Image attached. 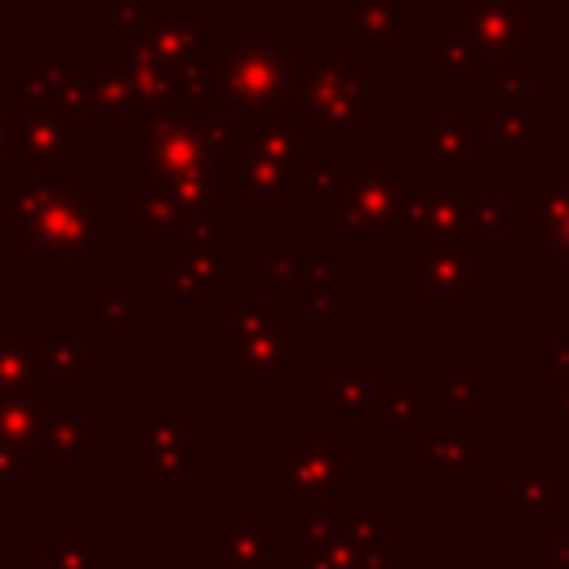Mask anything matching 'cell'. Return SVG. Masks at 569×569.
<instances>
[{
	"instance_id": "1",
	"label": "cell",
	"mask_w": 569,
	"mask_h": 569,
	"mask_svg": "<svg viewBox=\"0 0 569 569\" xmlns=\"http://www.w3.org/2000/svg\"><path fill=\"white\" fill-rule=\"evenodd\" d=\"M4 227L31 253L102 258V200L67 169L9 160Z\"/></svg>"
},
{
	"instance_id": "2",
	"label": "cell",
	"mask_w": 569,
	"mask_h": 569,
	"mask_svg": "<svg viewBox=\"0 0 569 569\" xmlns=\"http://www.w3.org/2000/svg\"><path fill=\"white\" fill-rule=\"evenodd\" d=\"M227 191L244 196L253 213H284L289 196L307 191V142L293 120H222Z\"/></svg>"
},
{
	"instance_id": "3",
	"label": "cell",
	"mask_w": 569,
	"mask_h": 569,
	"mask_svg": "<svg viewBox=\"0 0 569 569\" xmlns=\"http://www.w3.org/2000/svg\"><path fill=\"white\" fill-rule=\"evenodd\" d=\"M307 182H320L329 196V231L333 236H396L405 231L409 209V164L391 160H329L320 173L307 169Z\"/></svg>"
},
{
	"instance_id": "4",
	"label": "cell",
	"mask_w": 569,
	"mask_h": 569,
	"mask_svg": "<svg viewBox=\"0 0 569 569\" xmlns=\"http://www.w3.org/2000/svg\"><path fill=\"white\" fill-rule=\"evenodd\" d=\"M289 44L280 36H249L231 40L213 58V93L240 120H289V89H293Z\"/></svg>"
},
{
	"instance_id": "5",
	"label": "cell",
	"mask_w": 569,
	"mask_h": 569,
	"mask_svg": "<svg viewBox=\"0 0 569 569\" xmlns=\"http://www.w3.org/2000/svg\"><path fill=\"white\" fill-rule=\"evenodd\" d=\"M289 120L307 124L311 133H365L369 124V89L365 62H293L289 89Z\"/></svg>"
},
{
	"instance_id": "6",
	"label": "cell",
	"mask_w": 569,
	"mask_h": 569,
	"mask_svg": "<svg viewBox=\"0 0 569 569\" xmlns=\"http://www.w3.org/2000/svg\"><path fill=\"white\" fill-rule=\"evenodd\" d=\"M453 40L467 49L471 76L525 71V0H453Z\"/></svg>"
},
{
	"instance_id": "7",
	"label": "cell",
	"mask_w": 569,
	"mask_h": 569,
	"mask_svg": "<svg viewBox=\"0 0 569 569\" xmlns=\"http://www.w3.org/2000/svg\"><path fill=\"white\" fill-rule=\"evenodd\" d=\"M9 133H13V156L22 164H40V169H62L71 156L84 151V120L49 107L44 98H36L18 76L9 80Z\"/></svg>"
},
{
	"instance_id": "8",
	"label": "cell",
	"mask_w": 569,
	"mask_h": 569,
	"mask_svg": "<svg viewBox=\"0 0 569 569\" xmlns=\"http://www.w3.org/2000/svg\"><path fill=\"white\" fill-rule=\"evenodd\" d=\"M289 351L302 356V347H289L280 307H231V373L236 378H284Z\"/></svg>"
},
{
	"instance_id": "9",
	"label": "cell",
	"mask_w": 569,
	"mask_h": 569,
	"mask_svg": "<svg viewBox=\"0 0 569 569\" xmlns=\"http://www.w3.org/2000/svg\"><path fill=\"white\" fill-rule=\"evenodd\" d=\"M271 493L293 502H329L347 493V449L342 440H298L276 467H271Z\"/></svg>"
},
{
	"instance_id": "10",
	"label": "cell",
	"mask_w": 569,
	"mask_h": 569,
	"mask_svg": "<svg viewBox=\"0 0 569 569\" xmlns=\"http://www.w3.org/2000/svg\"><path fill=\"white\" fill-rule=\"evenodd\" d=\"M467 196V173H431L427 182H413L409 209H405V231L413 236L418 249H445L462 244V200Z\"/></svg>"
},
{
	"instance_id": "11",
	"label": "cell",
	"mask_w": 569,
	"mask_h": 569,
	"mask_svg": "<svg viewBox=\"0 0 569 569\" xmlns=\"http://www.w3.org/2000/svg\"><path fill=\"white\" fill-rule=\"evenodd\" d=\"M129 58L147 62V67H160V71H178V67L204 58V18L187 13V9H173L156 22H147L142 31L129 36Z\"/></svg>"
},
{
	"instance_id": "12",
	"label": "cell",
	"mask_w": 569,
	"mask_h": 569,
	"mask_svg": "<svg viewBox=\"0 0 569 569\" xmlns=\"http://www.w3.org/2000/svg\"><path fill=\"white\" fill-rule=\"evenodd\" d=\"M489 289V262L467 253V244L418 249L413 253V293H453L480 298Z\"/></svg>"
},
{
	"instance_id": "13",
	"label": "cell",
	"mask_w": 569,
	"mask_h": 569,
	"mask_svg": "<svg viewBox=\"0 0 569 569\" xmlns=\"http://www.w3.org/2000/svg\"><path fill=\"white\" fill-rule=\"evenodd\" d=\"M98 436H102V422H93L80 400H44L40 431L27 458H84Z\"/></svg>"
},
{
	"instance_id": "14",
	"label": "cell",
	"mask_w": 569,
	"mask_h": 569,
	"mask_svg": "<svg viewBox=\"0 0 569 569\" xmlns=\"http://www.w3.org/2000/svg\"><path fill=\"white\" fill-rule=\"evenodd\" d=\"M76 71H80L89 111H98V116H138L124 58H76Z\"/></svg>"
},
{
	"instance_id": "15",
	"label": "cell",
	"mask_w": 569,
	"mask_h": 569,
	"mask_svg": "<svg viewBox=\"0 0 569 569\" xmlns=\"http://www.w3.org/2000/svg\"><path fill=\"white\" fill-rule=\"evenodd\" d=\"M351 58H373L391 36L409 31V0H351Z\"/></svg>"
},
{
	"instance_id": "16",
	"label": "cell",
	"mask_w": 569,
	"mask_h": 569,
	"mask_svg": "<svg viewBox=\"0 0 569 569\" xmlns=\"http://www.w3.org/2000/svg\"><path fill=\"white\" fill-rule=\"evenodd\" d=\"M533 253L569 258V173L533 182Z\"/></svg>"
},
{
	"instance_id": "17",
	"label": "cell",
	"mask_w": 569,
	"mask_h": 569,
	"mask_svg": "<svg viewBox=\"0 0 569 569\" xmlns=\"http://www.w3.org/2000/svg\"><path fill=\"white\" fill-rule=\"evenodd\" d=\"M44 400H49L44 387H0V453H13V458L31 453Z\"/></svg>"
},
{
	"instance_id": "18",
	"label": "cell",
	"mask_w": 569,
	"mask_h": 569,
	"mask_svg": "<svg viewBox=\"0 0 569 569\" xmlns=\"http://www.w3.org/2000/svg\"><path fill=\"white\" fill-rule=\"evenodd\" d=\"M169 293H178V298L222 293V236H196L191 240V249L169 271Z\"/></svg>"
},
{
	"instance_id": "19",
	"label": "cell",
	"mask_w": 569,
	"mask_h": 569,
	"mask_svg": "<svg viewBox=\"0 0 569 569\" xmlns=\"http://www.w3.org/2000/svg\"><path fill=\"white\" fill-rule=\"evenodd\" d=\"M462 427H467V418H440L431 427V436H422L418 449H413L440 480H462L467 476V458H485V445L480 440H462Z\"/></svg>"
},
{
	"instance_id": "20",
	"label": "cell",
	"mask_w": 569,
	"mask_h": 569,
	"mask_svg": "<svg viewBox=\"0 0 569 569\" xmlns=\"http://www.w3.org/2000/svg\"><path fill=\"white\" fill-rule=\"evenodd\" d=\"M560 502L556 462H511V516L516 520H547Z\"/></svg>"
},
{
	"instance_id": "21",
	"label": "cell",
	"mask_w": 569,
	"mask_h": 569,
	"mask_svg": "<svg viewBox=\"0 0 569 569\" xmlns=\"http://www.w3.org/2000/svg\"><path fill=\"white\" fill-rule=\"evenodd\" d=\"M209 556L222 560L227 569H271L276 556H284L262 529H227L213 525L209 529Z\"/></svg>"
},
{
	"instance_id": "22",
	"label": "cell",
	"mask_w": 569,
	"mask_h": 569,
	"mask_svg": "<svg viewBox=\"0 0 569 569\" xmlns=\"http://www.w3.org/2000/svg\"><path fill=\"white\" fill-rule=\"evenodd\" d=\"M493 138H476V151H525L529 147V98L525 84H507L493 93Z\"/></svg>"
},
{
	"instance_id": "23",
	"label": "cell",
	"mask_w": 569,
	"mask_h": 569,
	"mask_svg": "<svg viewBox=\"0 0 569 569\" xmlns=\"http://www.w3.org/2000/svg\"><path fill=\"white\" fill-rule=\"evenodd\" d=\"M471 151H476V138L462 124H436L431 133L413 138V156H427L431 173H467V156Z\"/></svg>"
},
{
	"instance_id": "24",
	"label": "cell",
	"mask_w": 569,
	"mask_h": 569,
	"mask_svg": "<svg viewBox=\"0 0 569 569\" xmlns=\"http://www.w3.org/2000/svg\"><path fill=\"white\" fill-rule=\"evenodd\" d=\"M0 387H44L36 373V342L22 320H0Z\"/></svg>"
},
{
	"instance_id": "25",
	"label": "cell",
	"mask_w": 569,
	"mask_h": 569,
	"mask_svg": "<svg viewBox=\"0 0 569 569\" xmlns=\"http://www.w3.org/2000/svg\"><path fill=\"white\" fill-rule=\"evenodd\" d=\"M124 218H129V236L182 231V222H178V209H173L169 200H160L156 191H142V196H133V200H129V209H124Z\"/></svg>"
},
{
	"instance_id": "26",
	"label": "cell",
	"mask_w": 569,
	"mask_h": 569,
	"mask_svg": "<svg viewBox=\"0 0 569 569\" xmlns=\"http://www.w3.org/2000/svg\"><path fill=\"white\" fill-rule=\"evenodd\" d=\"M49 569H102V542H93L80 525H67L62 542L49 547Z\"/></svg>"
},
{
	"instance_id": "27",
	"label": "cell",
	"mask_w": 569,
	"mask_h": 569,
	"mask_svg": "<svg viewBox=\"0 0 569 569\" xmlns=\"http://www.w3.org/2000/svg\"><path fill=\"white\" fill-rule=\"evenodd\" d=\"M84 365V347L80 342H36V373L40 382H62V378H76Z\"/></svg>"
},
{
	"instance_id": "28",
	"label": "cell",
	"mask_w": 569,
	"mask_h": 569,
	"mask_svg": "<svg viewBox=\"0 0 569 569\" xmlns=\"http://www.w3.org/2000/svg\"><path fill=\"white\" fill-rule=\"evenodd\" d=\"M502 236L507 231V204L502 200H467L462 204V236Z\"/></svg>"
},
{
	"instance_id": "29",
	"label": "cell",
	"mask_w": 569,
	"mask_h": 569,
	"mask_svg": "<svg viewBox=\"0 0 569 569\" xmlns=\"http://www.w3.org/2000/svg\"><path fill=\"white\" fill-rule=\"evenodd\" d=\"M431 71H436V76H458V71H471L467 49L453 40V31L436 36V44H431Z\"/></svg>"
},
{
	"instance_id": "30",
	"label": "cell",
	"mask_w": 569,
	"mask_h": 569,
	"mask_svg": "<svg viewBox=\"0 0 569 569\" xmlns=\"http://www.w3.org/2000/svg\"><path fill=\"white\" fill-rule=\"evenodd\" d=\"M551 391H556V422H551V436L556 440H565L569 436V382H551Z\"/></svg>"
},
{
	"instance_id": "31",
	"label": "cell",
	"mask_w": 569,
	"mask_h": 569,
	"mask_svg": "<svg viewBox=\"0 0 569 569\" xmlns=\"http://www.w3.org/2000/svg\"><path fill=\"white\" fill-rule=\"evenodd\" d=\"M551 373H556V382H569V347L551 351Z\"/></svg>"
},
{
	"instance_id": "32",
	"label": "cell",
	"mask_w": 569,
	"mask_h": 569,
	"mask_svg": "<svg viewBox=\"0 0 569 569\" xmlns=\"http://www.w3.org/2000/svg\"><path fill=\"white\" fill-rule=\"evenodd\" d=\"M0 156H13V133H9V120L0 116Z\"/></svg>"
},
{
	"instance_id": "33",
	"label": "cell",
	"mask_w": 569,
	"mask_h": 569,
	"mask_svg": "<svg viewBox=\"0 0 569 569\" xmlns=\"http://www.w3.org/2000/svg\"><path fill=\"white\" fill-rule=\"evenodd\" d=\"M556 476H560V498H569V462H556Z\"/></svg>"
},
{
	"instance_id": "34",
	"label": "cell",
	"mask_w": 569,
	"mask_h": 569,
	"mask_svg": "<svg viewBox=\"0 0 569 569\" xmlns=\"http://www.w3.org/2000/svg\"><path fill=\"white\" fill-rule=\"evenodd\" d=\"M325 271L338 280V276H347V262H342V258H329V262H325Z\"/></svg>"
},
{
	"instance_id": "35",
	"label": "cell",
	"mask_w": 569,
	"mask_h": 569,
	"mask_svg": "<svg viewBox=\"0 0 569 569\" xmlns=\"http://www.w3.org/2000/svg\"><path fill=\"white\" fill-rule=\"evenodd\" d=\"M0 9H9V0H0Z\"/></svg>"
}]
</instances>
